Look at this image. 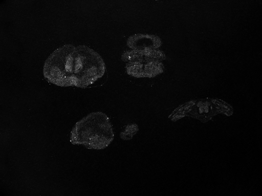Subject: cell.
<instances>
[{"label": "cell", "mask_w": 262, "mask_h": 196, "mask_svg": "<svg viewBox=\"0 0 262 196\" xmlns=\"http://www.w3.org/2000/svg\"><path fill=\"white\" fill-rule=\"evenodd\" d=\"M113 125L109 118L101 112L92 113L78 121L74 126L70 141L86 148L102 149L114 139Z\"/></svg>", "instance_id": "obj_1"}, {"label": "cell", "mask_w": 262, "mask_h": 196, "mask_svg": "<svg viewBox=\"0 0 262 196\" xmlns=\"http://www.w3.org/2000/svg\"><path fill=\"white\" fill-rule=\"evenodd\" d=\"M106 72L101 56L84 46L76 48L74 53V86L86 89L101 79Z\"/></svg>", "instance_id": "obj_2"}, {"label": "cell", "mask_w": 262, "mask_h": 196, "mask_svg": "<svg viewBox=\"0 0 262 196\" xmlns=\"http://www.w3.org/2000/svg\"><path fill=\"white\" fill-rule=\"evenodd\" d=\"M76 47L67 45L55 51L43 67L45 78L56 85L74 86V53Z\"/></svg>", "instance_id": "obj_3"}, {"label": "cell", "mask_w": 262, "mask_h": 196, "mask_svg": "<svg viewBox=\"0 0 262 196\" xmlns=\"http://www.w3.org/2000/svg\"><path fill=\"white\" fill-rule=\"evenodd\" d=\"M127 73L137 78L154 77L163 72L162 64L156 61L142 64L139 61L130 62L126 66Z\"/></svg>", "instance_id": "obj_4"}, {"label": "cell", "mask_w": 262, "mask_h": 196, "mask_svg": "<svg viewBox=\"0 0 262 196\" xmlns=\"http://www.w3.org/2000/svg\"><path fill=\"white\" fill-rule=\"evenodd\" d=\"M193 107V111L190 114L202 120H209L217 112L213 104L207 100L194 102Z\"/></svg>", "instance_id": "obj_5"}, {"label": "cell", "mask_w": 262, "mask_h": 196, "mask_svg": "<svg viewBox=\"0 0 262 196\" xmlns=\"http://www.w3.org/2000/svg\"><path fill=\"white\" fill-rule=\"evenodd\" d=\"M139 130V127L137 124H133L126 125L121 134L120 137L123 140H130L132 139Z\"/></svg>", "instance_id": "obj_6"}, {"label": "cell", "mask_w": 262, "mask_h": 196, "mask_svg": "<svg viewBox=\"0 0 262 196\" xmlns=\"http://www.w3.org/2000/svg\"><path fill=\"white\" fill-rule=\"evenodd\" d=\"M212 103L213 104L216 110L223 112L227 115H230L232 114V108L224 102H221L220 100H212Z\"/></svg>", "instance_id": "obj_7"}]
</instances>
